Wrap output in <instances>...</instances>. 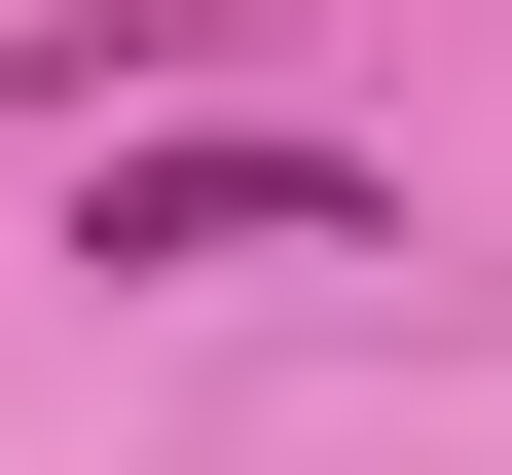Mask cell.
Here are the masks:
<instances>
[{
  "label": "cell",
  "instance_id": "1",
  "mask_svg": "<svg viewBox=\"0 0 512 475\" xmlns=\"http://www.w3.org/2000/svg\"><path fill=\"white\" fill-rule=\"evenodd\" d=\"M74 256H403V183L293 147V110H220V147H110V183H74Z\"/></svg>",
  "mask_w": 512,
  "mask_h": 475
}]
</instances>
